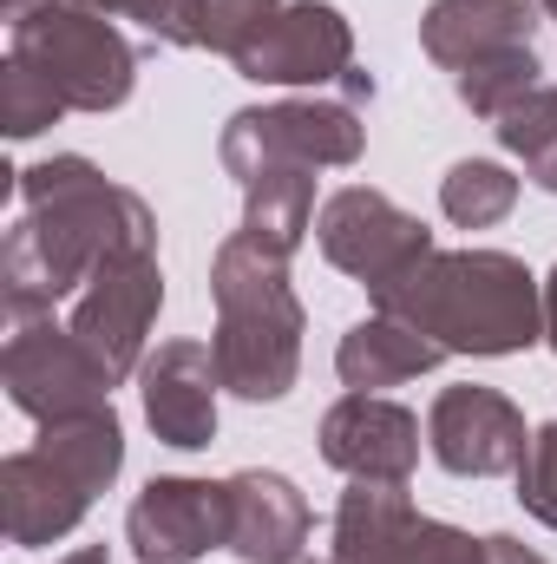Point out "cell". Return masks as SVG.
Instances as JSON below:
<instances>
[{
	"label": "cell",
	"mask_w": 557,
	"mask_h": 564,
	"mask_svg": "<svg viewBox=\"0 0 557 564\" xmlns=\"http://www.w3.org/2000/svg\"><path fill=\"white\" fill-rule=\"evenodd\" d=\"M119 250H157V224L139 191L112 184L92 158H46L20 171V217L0 243V295L13 322L53 315Z\"/></svg>",
	"instance_id": "6da1fadb"
},
{
	"label": "cell",
	"mask_w": 557,
	"mask_h": 564,
	"mask_svg": "<svg viewBox=\"0 0 557 564\" xmlns=\"http://www.w3.org/2000/svg\"><path fill=\"white\" fill-rule=\"evenodd\" d=\"M368 295L446 355H525L545 335V289L505 250H426Z\"/></svg>",
	"instance_id": "7a4b0ae2"
},
{
	"label": "cell",
	"mask_w": 557,
	"mask_h": 564,
	"mask_svg": "<svg viewBox=\"0 0 557 564\" xmlns=\"http://www.w3.org/2000/svg\"><path fill=\"white\" fill-rule=\"evenodd\" d=\"M210 302H217V368L223 388L243 401H282L302 375V295L288 289V250L256 230H230L210 257Z\"/></svg>",
	"instance_id": "3957f363"
},
{
	"label": "cell",
	"mask_w": 557,
	"mask_h": 564,
	"mask_svg": "<svg viewBox=\"0 0 557 564\" xmlns=\"http://www.w3.org/2000/svg\"><path fill=\"white\" fill-rule=\"evenodd\" d=\"M119 466H125V426H119L112 408L40 426L33 446H20V453L0 459V519H7V539L20 552L59 545L92 512V499L119 479Z\"/></svg>",
	"instance_id": "277c9868"
},
{
	"label": "cell",
	"mask_w": 557,
	"mask_h": 564,
	"mask_svg": "<svg viewBox=\"0 0 557 564\" xmlns=\"http://www.w3.org/2000/svg\"><path fill=\"white\" fill-rule=\"evenodd\" d=\"M7 40L13 59H26L66 99V112H119L139 86V53L99 7L33 0L7 20Z\"/></svg>",
	"instance_id": "5b68a950"
},
{
	"label": "cell",
	"mask_w": 557,
	"mask_h": 564,
	"mask_svg": "<svg viewBox=\"0 0 557 564\" xmlns=\"http://www.w3.org/2000/svg\"><path fill=\"white\" fill-rule=\"evenodd\" d=\"M368 151V126L348 99H276V106H243L230 112L217 158L223 171L243 184L256 171H276V164H308V171H328V164H354Z\"/></svg>",
	"instance_id": "8992f818"
},
{
	"label": "cell",
	"mask_w": 557,
	"mask_h": 564,
	"mask_svg": "<svg viewBox=\"0 0 557 564\" xmlns=\"http://www.w3.org/2000/svg\"><path fill=\"white\" fill-rule=\"evenodd\" d=\"M0 381H7V401L40 426L99 414V408H112V388H119L99 368V355L73 335V322H53V315L13 322V335L0 348Z\"/></svg>",
	"instance_id": "52a82bcc"
},
{
	"label": "cell",
	"mask_w": 557,
	"mask_h": 564,
	"mask_svg": "<svg viewBox=\"0 0 557 564\" xmlns=\"http://www.w3.org/2000/svg\"><path fill=\"white\" fill-rule=\"evenodd\" d=\"M335 564H485V539L414 512L407 486L354 479L335 506Z\"/></svg>",
	"instance_id": "ba28073f"
},
{
	"label": "cell",
	"mask_w": 557,
	"mask_h": 564,
	"mask_svg": "<svg viewBox=\"0 0 557 564\" xmlns=\"http://www.w3.org/2000/svg\"><path fill=\"white\" fill-rule=\"evenodd\" d=\"M164 308V270H157V250H119L106 257L92 282L73 295V335L99 355V368L112 381L139 375L144 368V341H151V322Z\"/></svg>",
	"instance_id": "9c48e42d"
},
{
	"label": "cell",
	"mask_w": 557,
	"mask_h": 564,
	"mask_svg": "<svg viewBox=\"0 0 557 564\" xmlns=\"http://www.w3.org/2000/svg\"><path fill=\"white\" fill-rule=\"evenodd\" d=\"M315 243H321V257H328L341 276H354L361 289H381L387 276H401L407 263H419L426 250H439L433 230L419 224L414 210H401V204H394L387 191H374V184L335 191V197L321 204V217H315Z\"/></svg>",
	"instance_id": "30bf717a"
},
{
	"label": "cell",
	"mask_w": 557,
	"mask_h": 564,
	"mask_svg": "<svg viewBox=\"0 0 557 564\" xmlns=\"http://www.w3.org/2000/svg\"><path fill=\"white\" fill-rule=\"evenodd\" d=\"M237 73L250 86H341L354 73V26L328 0H282L237 53Z\"/></svg>",
	"instance_id": "8fae6325"
},
{
	"label": "cell",
	"mask_w": 557,
	"mask_h": 564,
	"mask_svg": "<svg viewBox=\"0 0 557 564\" xmlns=\"http://www.w3.org/2000/svg\"><path fill=\"white\" fill-rule=\"evenodd\" d=\"M125 539L139 564H197L217 545H230V486L223 479H151L132 512H125Z\"/></svg>",
	"instance_id": "7c38bea8"
},
{
	"label": "cell",
	"mask_w": 557,
	"mask_h": 564,
	"mask_svg": "<svg viewBox=\"0 0 557 564\" xmlns=\"http://www.w3.org/2000/svg\"><path fill=\"white\" fill-rule=\"evenodd\" d=\"M426 446L459 479H499V473L525 466L532 433L499 388H439V401L426 414Z\"/></svg>",
	"instance_id": "4fadbf2b"
},
{
	"label": "cell",
	"mask_w": 557,
	"mask_h": 564,
	"mask_svg": "<svg viewBox=\"0 0 557 564\" xmlns=\"http://www.w3.org/2000/svg\"><path fill=\"white\" fill-rule=\"evenodd\" d=\"M321 459L368 486H407L419 466V421L401 401L381 394H341L321 414Z\"/></svg>",
	"instance_id": "5bb4252c"
},
{
	"label": "cell",
	"mask_w": 557,
	"mask_h": 564,
	"mask_svg": "<svg viewBox=\"0 0 557 564\" xmlns=\"http://www.w3.org/2000/svg\"><path fill=\"white\" fill-rule=\"evenodd\" d=\"M217 348L204 341H157V355H144L139 368V394H144V421L164 446L197 453L217 440Z\"/></svg>",
	"instance_id": "9a60e30c"
},
{
	"label": "cell",
	"mask_w": 557,
	"mask_h": 564,
	"mask_svg": "<svg viewBox=\"0 0 557 564\" xmlns=\"http://www.w3.org/2000/svg\"><path fill=\"white\" fill-rule=\"evenodd\" d=\"M223 486H230V545L223 552H237L243 564H295L302 558L315 519H308V499L295 492V479L250 466V473H230Z\"/></svg>",
	"instance_id": "2e32d148"
},
{
	"label": "cell",
	"mask_w": 557,
	"mask_h": 564,
	"mask_svg": "<svg viewBox=\"0 0 557 564\" xmlns=\"http://www.w3.org/2000/svg\"><path fill=\"white\" fill-rule=\"evenodd\" d=\"M538 33V0H433L419 20V46L433 66L466 73L472 59L532 46Z\"/></svg>",
	"instance_id": "e0dca14e"
},
{
	"label": "cell",
	"mask_w": 557,
	"mask_h": 564,
	"mask_svg": "<svg viewBox=\"0 0 557 564\" xmlns=\"http://www.w3.org/2000/svg\"><path fill=\"white\" fill-rule=\"evenodd\" d=\"M446 361V348L439 341H426L419 328H407L401 315H368V322H354L348 335H341V348H335V375L354 388V394H381V388H401V381H414L426 368H439Z\"/></svg>",
	"instance_id": "ac0fdd59"
},
{
	"label": "cell",
	"mask_w": 557,
	"mask_h": 564,
	"mask_svg": "<svg viewBox=\"0 0 557 564\" xmlns=\"http://www.w3.org/2000/svg\"><path fill=\"white\" fill-rule=\"evenodd\" d=\"M243 230H256L276 250H302V237L315 230V171L308 164H276L243 177Z\"/></svg>",
	"instance_id": "d6986e66"
},
{
	"label": "cell",
	"mask_w": 557,
	"mask_h": 564,
	"mask_svg": "<svg viewBox=\"0 0 557 564\" xmlns=\"http://www.w3.org/2000/svg\"><path fill=\"white\" fill-rule=\"evenodd\" d=\"M518 204V177L492 158H459L446 177H439V210L459 224V230H492L505 224Z\"/></svg>",
	"instance_id": "ffe728a7"
},
{
	"label": "cell",
	"mask_w": 557,
	"mask_h": 564,
	"mask_svg": "<svg viewBox=\"0 0 557 564\" xmlns=\"http://www.w3.org/2000/svg\"><path fill=\"white\" fill-rule=\"evenodd\" d=\"M532 86H545V66H538L532 46H512V53H492V59H472L466 73H452L459 106H466L472 119H492V126H499Z\"/></svg>",
	"instance_id": "44dd1931"
},
{
	"label": "cell",
	"mask_w": 557,
	"mask_h": 564,
	"mask_svg": "<svg viewBox=\"0 0 557 564\" xmlns=\"http://www.w3.org/2000/svg\"><path fill=\"white\" fill-rule=\"evenodd\" d=\"M282 0H177V46H204V53H243Z\"/></svg>",
	"instance_id": "7402d4cb"
},
{
	"label": "cell",
	"mask_w": 557,
	"mask_h": 564,
	"mask_svg": "<svg viewBox=\"0 0 557 564\" xmlns=\"http://www.w3.org/2000/svg\"><path fill=\"white\" fill-rule=\"evenodd\" d=\"M499 144L512 158H525L532 184L557 197V86H532L505 119H499Z\"/></svg>",
	"instance_id": "603a6c76"
},
{
	"label": "cell",
	"mask_w": 557,
	"mask_h": 564,
	"mask_svg": "<svg viewBox=\"0 0 557 564\" xmlns=\"http://www.w3.org/2000/svg\"><path fill=\"white\" fill-rule=\"evenodd\" d=\"M59 112H66V99L26 59H7V73H0V126H7V139H40Z\"/></svg>",
	"instance_id": "cb8c5ba5"
},
{
	"label": "cell",
	"mask_w": 557,
	"mask_h": 564,
	"mask_svg": "<svg viewBox=\"0 0 557 564\" xmlns=\"http://www.w3.org/2000/svg\"><path fill=\"white\" fill-rule=\"evenodd\" d=\"M518 506H525L538 525H551L557 532V421L538 426L532 446H525V466H518Z\"/></svg>",
	"instance_id": "d4e9b609"
},
{
	"label": "cell",
	"mask_w": 557,
	"mask_h": 564,
	"mask_svg": "<svg viewBox=\"0 0 557 564\" xmlns=\"http://www.w3.org/2000/svg\"><path fill=\"white\" fill-rule=\"evenodd\" d=\"M33 0H7V13H20ZM79 7H99V13H125V20H144L157 40L177 46V0H79Z\"/></svg>",
	"instance_id": "484cf974"
},
{
	"label": "cell",
	"mask_w": 557,
	"mask_h": 564,
	"mask_svg": "<svg viewBox=\"0 0 557 564\" xmlns=\"http://www.w3.org/2000/svg\"><path fill=\"white\" fill-rule=\"evenodd\" d=\"M485 564H545V558H538L525 539H512V532H492V539H485Z\"/></svg>",
	"instance_id": "4316f807"
},
{
	"label": "cell",
	"mask_w": 557,
	"mask_h": 564,
	"mask_svg": "<svg viewBox=\"0 0 557 564\" xmlns=\"http://www.w3.org/2000/svg\"><path fill=\"white\" fill-rule=\"evenodd\" d=\"M545 341L557 348V270L545 276Z\"/></svg>",
	"instance_id": "83f0119b"
},
{
	"label": "cell",
	"mask_w": 557,
	"mask_h": 564,
	"mask_svg": "<svg viewBox=\"0 0 557 564\" xmlns=\"http://www.w3.org/2000/svg\"><path fill=\"white\" fill-rule=\"evenodd\" d=\"M59 564H112V552H106V545H79L73 558H59Z\"/></svg>",
	"instance_id": "f1b7e54d"
},
{
	"label": "cell",
	"mask_w": 557,
	"mask_h": 564,
	"mask_svg": "<svg viewBox=\"0 0 557 564\" xmlns=\"http://www.w3.org/2000/svg\"><path fill=\"white\" fill-rule=\"evenodd\" d=\"M538 7H545V13H551V20H557V0H538Z\"/></svg>",
	"instance_id": "f546056e"
},
{
	"label": "cell",
	"mask_w": 557,
	"mask_h": 564,
	"mask_svg": "<svg viewBox=\"0 0 557 564\" xmlns=\"http://www.w3.org/2000/svg\"><path fill=\"white\" fill-rule=\"evenodd\" d=\"M295 564H315V558H295ZM328 564H335V558H328Z\"/></svg>",
	"instance_id": "4dcf8cb0"
}]
</instances>
